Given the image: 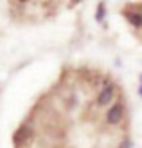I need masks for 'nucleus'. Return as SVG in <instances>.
Masks as SVG:
<instances>
[{
	"instance_id": "1",
	"label": "nucleus",
	"mask_w": 142,
	"mask_h": 148,
	"mask_svg": "<svg viewBox=\"0 0 142 148\" xmlns=\"http://www.w3.org/2000/svg\"><path fill=\"white\" fill-rule=\"evenodd\" d=\"M122 116H124V107L121 105V103H117V105H113L106 112V121L110 125H117L119 121L122 119Z\"/></svg>"
},
{
	"instance_id": "2",
	"label": "nucleus",
	"mask_w": 142,
	"mask_h": 148,
	"mask_svg": "<svg viewBox=\"0 0 142 148\" xmlns=\"http://www.w3.org/2000/svg\"><path fill=\"white\" fill-rule=\"evenodd\" d=\"M113 94H115V87L113 85H108L106 88H103V92L97 96V105L99 107L108 105V103L111 101V98H113Z\"/></svg>"
},
{
	"instance_id": "3",
	"label": "nucleus",
	"mask_w": 142,
	"mask_h": 148,
	"mask_svg": "<svg viewBox=\"0 0 142 148\" xmlns=\"http://www.w3.org/2000/svg\"><path fill=\"white\" fill-rule=\"evenodd\" d=\"M31 137V128L27 127V125H22V127L14 132V136H13V141H14V145H20V143H24V141H27V139Z\"/></svg>"
},
{
	"instance_id": "4",
	"label": "nucleus",
	"mask_w": 142,
	"mask_h": 148,
	"mask_svg": "<svg viewBox=\"0 0 142 148\" xmlns=\"http://www.w3.org/2000/svg\"><path fill=\"white\" fill-rule=\"evenodd\" d=\"M126 18L130 20V24H133L135 27H142V13L135 11V13H124Z\"/></svg>"
},
{
	"instance_id": "5",
	"label": "nucleus",
	"mask_w": 142,
	"mask_h": 148,
	"mask_svg": "<svg viewBox=\"0 0 142 148\" xmlns=\"http://www.w3.org/2000/svg\"><path fill=\"white\" fill-rule=\"evenodd\" d=\"M103 16H104V7H103V4L99 5V13H97V20H103Z\"/></svg>"
},
{
	"instance_id": "6",
	"label": "nucleus",
	"mask_w": 142,
	"mask_h": 148,
	"mask_svg": "<svg viewBox=\"0 0 142 148\" xmlns=\"http://www.w3.org/2000/svg\"><path fill=\"white\" fill-rule=\"evenodd\" d=\"M130 146V143L128 141H122V145H121V148H128Z\"/></svg>"
}]
</instances>
